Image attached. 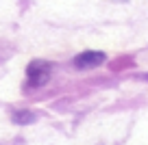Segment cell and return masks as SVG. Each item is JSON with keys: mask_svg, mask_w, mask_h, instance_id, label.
Listing matches in <instances>:
<instances>
[{"mask_svg": "<svg viewBox=\"0 0 148 145\" xmlns=\"http://www.w3.org/2000/svg\"><path fill=\"white\" fill-rule=\"evenodd\" d=\"M50 80V67L44 61H37V63H31L28 67V82L33 87H42Z\"/></svg>", "mask_w": 148, "mask_h": 145, "instance_id": "6da1fadb", "label": "cell"}, {"mask_svg": "<svg viewBox=\"0 0 148 145\" xmlns=\"http://www.w3.org/2000/svg\"><path fill=\"white\" fill-rule=\"evenodd\" d=\"M105 61V52H98V50H87V52H81L79 56H74V65L79 69H89V67H96Z\"/></svg>", "mask_w": 148, "mask_h": 145, "instance_id": "7a4b0ae2", "label": "cell"}, {"mask_svg": "<svg viewBox=\"0 0 148 145\" xmlns=\"http://www.w3.org/2000/svg\"><path fill=\"white\" fill-rule=\"evenodd\" d=\"M11 119H13L15 123H20V126H22V123H31L33 119H35V115L28 113V110H20V113H13V115H11Z\"/></svg>", "mask_w": 148, "mask_h": 145, "instance_id": "3957f363", "label": "cell"}]
</instances>
